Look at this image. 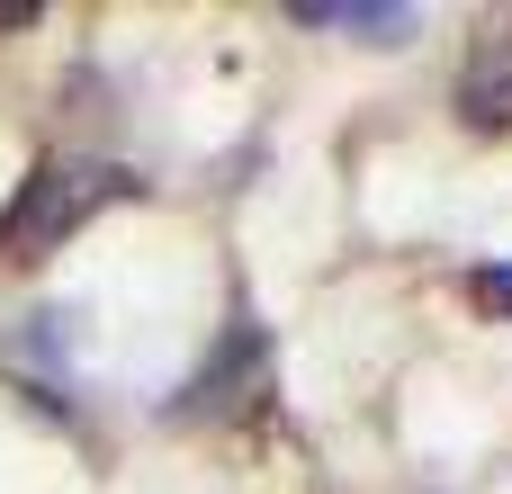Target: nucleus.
Wrapping results in <instances>:
<instances>
[{
	"instance_id": "nucleus-4",
	"label": "nucleus",
	"mask_w": 512,
	"mask_h": 494,
	"mask_svg": "<svg viewBox=\"0 0 512 494\" xmlns=\"http://www.w3.org/2000/svg\"><path fill=\"white\" fill-rule=\"evenodd\" d=\"M468 297H477L486 315H512V261H486V270L468 279Z\"/></svg>"
},
{
	"instance_id": "nucleus-2",
	"label": "nucleus",
	"mask_w": 512,
	"mask_h": 494,
	"mask_svg": "<svg viewBox=\"0 0 512 494\" xmlns=\"http://www.w3.org/2000/svg\"><path fill=\"white\" fill-rule=\"evenodd\" d=\"M297 27H351L360 45H414V9H387V0H297Z\"/></svg>"
},
{
	"instance_id": "nucleus-3",
	"label": "nucleus",
	"mask_w": 512,
	"mask_h": 494,
	"mask_svg": "<svg viewBox=\"0 0 512 494\" xmlns=\"http://www.w3.org/2000/svg\"><path fill=\"white\" fill-rule=\"evenodd\" d=\"M459 117L468 126H512V54H477L459 72Z\"/></svg>"
},
{
	"instance_id": "nucleus-1",
	"label": "nucleus",
	"mask_w": 512,
	"mask_h": 494,
	"mask_svg": "<svg viewBox=\"0 0 512 494\" xmlns=\"http://www.w3.org/2000/svg\"><path fill=\"white\" fill-rule=\"evenodd\" d=\"M126 189V171H108V162H54V171H36L27 189H18V207L0 216V261H36V252H54L90 207H108Z\"/></svg>"
}]
</instances>
